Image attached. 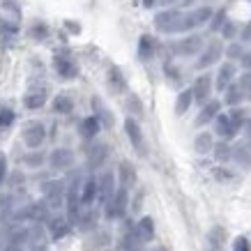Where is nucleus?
Here are the masks:
<instances>
[{
  "instance_id": "obj_33",
  "label": "nucleus",
  "mask_w": 251,
  "mask_h": 251,
  "mask_svg": "<svg viewBox=\"0 0 251 251\" xmlns=\"http://www.w3.org/2000/svg\"><path fill=\"white\" fill-rule=\"evenodd\" d=\"M49 35V28H46L44 23H37V25H32L30 28V37L32 39H44Z\"/></svg>"
},
{
  "instance_id": "obj_35",
  "label": "nucleus",
  "mask_w": 251,
  "mask_h": 251,
  "mask_svg": "<svg viewBox=\"0 0 251 251\" xmlns=\"http://www.w3.org/2000/svg\"><path fill=\"white\" fill-rule=\"evenodd\" d=\"M5 175H7V157L0 152V187L5 182Z\"/></svg>"
},
{
  "instance_id": "obj_13",
  "label": "nucleus",
  "mask_w": 251,
  "mask_h": 251,
  "mask_svg": "<svg viewBox=\"0 0 251 251\" xmlns=\"http://www.w3.org/2000/svg\"><path fill=\"white\" fill-rule=\"evenodd\" d=\"M210 90H212L210 76L196 78V83H194V99H196V101H201V104H205V99L210 97Z\"/></svg>"
},
{
  "instance_id": "obj_1",
  "label": "nucleus",
  "mask_w": 251,
  "mask_h": 251,
  "mask_svg": "<svg viewBox=\"0 0 251 251\" xmlns=\"http://www.w3.org/2000/svg\"><path fill=\"white\" fill-rule=\"evenodd\" d=\"M154 25H157V30L166 32H182L184 30V14L182 12H177V9H166V12H161V14L154 16Z\"/></svg>"
},
{
  "instance_id": "obj_23",
  "label": "nucleus",
  "mask_w": 251,
  "mask_h": 251,
  "mask_svg": "<svg viewBox=\"0 0 251 251\" xmlns=\"http://www.w3.org/2000/svg\"><path fill=\"white\" fill-rule=\"evenodd\" d=\"M120 180H122V187L127 189L129 184H134L136 180V175H134V166H131L129 161H122L120 164Z\"/></svg>"
},
{
  "instance_id": "obj_3",
  "label": "nucleus",
  "mask_w": 251,
  "mask_h": 251,
  "mask_svg": "<svg viewBox=\"0 0 251 251\" xmlns=\"http://www.w3.org/2000/svg\"><path fill=\"white\" fill-rule=\"evenodd\" d=\"M125 210H127V189L122 187V189L115 191V196L106 203V217H111V219L113 217H122Z\"/></svg>"
},
{
  "instance_id": "obj_26",
  "label": "nucleus",
  "mask_w": 251,
  "mask_h": 251,
  "mask_svg": "<svg viewBox=\"0 0 251 251\" xmlns=\"http://www.w3.org/2000/svg\"><path fill=\"white\" fill-rule=\"evenodd\" d=\"M194 148H196V152H198V154L210 152V150H212V136H210V134H201V136L196 138Z\"/></svg>"
},
{
  "instance_id": "obj_9",
  "label": "nucleus",
  "mask_w": 251,
  "mask_h": 251,
  "mask_svg": "<svg viewBox=\"0 0 251 251\" xmlns=\"http://www.w3.org/2000/svg\"><path fill=\"white\" fill-rule=\"evenodd\" d=\"M113 184H115L113 173H104V175H101V180H99V194H97L99 203H104V205H106L108 201L115 196V194H113Z\"/></svg>"
},
{
  "instance_id": "obj_11",
  "label": "nucleus",
  "mask_w": 251,
  "mask_h": 251,
  "mask_svg": "<svg viewBox=\"0 0 251 251\" xmlns=\"http://www.w3.org/2000/svg\"><path fill=\"white\" fill-rule=\"evenodd\" d=\"M72 161H74V154L67 148H58V150L51 152V166L53 168H67L72 166Z\"/></svg>"
},
{
  "instance_id": "obj_8",
  "label": "nucleus",
  "mask_w": 251,
  "mask_h": 251,
  "mask_svg": "<svg viewBox=\"0 0 251 251\" xmlns=\"http://www.w3.org/2000/svg\"><path fill=\"white\" fill-rule=\"evenodd\" d=\"M201 46H203V37L201 35H191V37L182 39L180 44H175V53L191 55V53H196V51H201Z\"/></svg>"
},
{
  "instance_id": "obj_17",
  "label": "nucleus",
  "mask_w": 251,
  "mask_h": 251,
  "mask_svg": "<svg viewBox=\"0 0 251 251\" xmlns=\"http://www.w3.org/2000/svg\"><path fill=\"white\" fill-rule=\"evenodd\" d=\"M154 49H157V42L150 35H143L141 42H138V55H141V60H150L154 55Z\"/></svg>"
},
{
  "instance_id": "obj_37",
  "label": "nucleus",
  "mask_w": 251,
  "mask_h": 251,
  "mask_svg": "<svg viewBox=\"0 0 251 251\" xmlns=\"http://www.w3.org/2000/svg\"><path fill=\"white\" fill-rule=\"evenodd\" d=\"M221 25H226V14H224V12H219V14L214 16V21H212L210 28H212V30H219Z\"/></svg>"
},
{
  "instance_id": "obj_22",
  "label": "nucleus",
  "mask_w": 251,
  "mask_h": 251,
  "mask_svg": "<svg viewBox=\"0 0 251 251\" xmlns=\"http://www.w3.org/2000/svg\"><path fill=\"white\" fill-rule=\"evenodd\" d=\"M106 145H95V148H92L90 150V157H88V159H90V166L92 168H97V166H101V164H104V159H106Z\"/></svg>"
},
{
  "instance_id": "obj_21",
  "label": "nucleus",
  "mask_w": 251,
  "mask_h": 251,
  "mask_svg": "<svg viewBox=\"0 0 251 251\" xmlns=\"http://www.w3.org/2000/svg\"><path fill=\"white\" fill-rule=\"evenodd\" d=\"M99 127H101V122H99L97 115H92V118H85V120L81 122V134H83L85 138H92V136H97Z\"/></svg>"
},
{
  "instance_id": "obj_27",
  "label": "nucleus",
  "mask_w": 251,
  "mask_h": 251,
  "mask_svg": "<svg viewBox=\"0 0 251 251\" xmlns=\"http://www.w3.org/2000/svg\"><path fill=\"white\" fill-rule=\"evenodd\" d=\"M53 108L55 113H72V99L67 95H58L53 101Z\"/></svg>"
},
{
  "instance_id": "obj_31",
  "label": "nucleus",
  "mask_w": 251,
  "mask_h": 251,
  "mask_svg": "<svg viewBox=\"0 0 251 251\" xmlns=\"http://www.w3.org/2000/svg\"><path fill=\"white\" fill-rule=\"evenodd\" d=\"M230 154H233V152H230V148H228V145H226V143H219V145H217V148H214V157H217V159H219V161H226V159H230Z\"/></svg>"
},
{
  "instance_id": "obj_43",
  "label": "nucleus",
  "mask_w": 251,
  "mask_h": 251,
  "mask_svg": "<svg viewBox=\"0 0 251 251\" xmlns=\"http://www.w3.org/2000/svg\"><path fill=\"white\" fill-rule=\"evenodd\" d=\"M242 65H244L247 69H251V53H249V55H242Z\"/></svg>"
},
{
  "instance_id": "obj_25",
  "label": "nucleus",
  "mask_w": 251,
  "mask_h": 251,
  "mask_svg": "<svg viewBox=\"0 0 251 251\" xmlns=\"http://www.w3.org/2000/svg\"><path fill=\"white\" fill-rule=\"evenodd\" d=\"M108 83H111V90L113 92L125 90V78H122V74H120V69L118 67H113L111 72H108Z\"/></svg>"
},
{
  "instance_id": "obj_18",
  "label": "nucleus",
  "mask_w": 251,
  "mask_h": 251,
  "mask_svg": "<svg viewBox=\"0 0 251 251\" xmlns=\"http://www.w3.org/2000/svg\"><path fill=\"white\" fill-rule=\"evenodd\" d=\"M217 134H219L221 138H226V141H228V138H233L237 134V131L233 129V125H230L228 115H219V118H217Z\"/></svg>"
},
{
  "instance_id": "obj_34",
  "label": "nucleus",
  "mask_w": 251,
  "mask_h": 251,
  "mask_svg": "<svg viewBox=\"0 0 251 251\" xmlns=\"http://www.w3.org/2000/svg\"><path fill=\"white\" fill-rule=\"evenodd\" d=\"M233 251H251V244L247 237H235L233 242Z\"/></svg>"
},
{
  "instance_id": "obj_7",
  "label": "nucleus",
  "mask_w": 251,
  "mask_h": 251,
  "mask_svg": "<svg viewBox=\"0 0 251 251\" xmlns=\"http://www.w3.org/2000/svg\"><path fill=\"white\" fill-rule=\"evenodd\" d=\"M53 67H55V72H58L62 78H74L78 74L76 62L72 60V58H67V55H55Z\"/></svg>"
},
{
  "instance_id": "obj_44",
  "label": "nucleus",
  "mask_w": 251,
  "mask_h": 251,
  "mask_svg": "<svg viewBox=\"0 0 251 251\" xmlns=\"http://www.w3.org/2000/svg\"><path fill=\"white\" fill-rule=\"evenodd\" d=\"M247 141L251 143V122H247Z\"/></svg>"
},
{
  "instance_id": "obj_5",
  "label": "nucleus",
  "mask_w": 251,
  "mask_h": 251,
  "mask_svg": "<svg viewBox=\"0 0 251 251\" xmlns=\"http://www.w3.org/2000/svg\"><path fill=\"white\" fill-rule=\"evenodd\" d=\"M125 131H127V136H129L131 145L136 148L138 154H145V141H143V134H141V127H138L136 120H127L125 122Z\"/></svg>"
},
{
  "instance_id": "obj_40",
  "label": "nucleus",
  "mask_w": 251,
  "mask_h": 251,
  "mask_svg": "<svg viewBox=\"0 0 251 251\" xmlns=\"http://www.w3.org/2000/svg\"><path fill=\"white\" fill-rule=\"evenodd\" d=\"M161 5H189L194 0H159Z\"/></svg>"
},
{
  "instance_id": "obj_32",
  "label": "nucleus",
  "mask_w": 251,
  "mask_h": 251,
  "mask_svg": "<svg viewBox=\"0 0 251 251\" xmlns=\"http://www.w3.org/2000/svg\"><path fill=\"white\" fill-rule=\"evenodd\" d=\"M240 90H242L244 99H251V74H244L242 78H240Z\"/></svg>"
},
{
  "instance_id": "obj_36",
  "label": "nucleus",
  "mask_w": 251,
  "mask_h": 251,
  "mask_svg": "<svg viewBox=\"0 0 251 251\" xmlns=\"http://www.w3.org/2000/svg\"><path fill=\"white\" fill-rule=\"evenodd\" d=\"M235 159L240 161V164H244V166H251V157H249V152H244L242 148L235 152Z\"/></svg>"
},
{
  "instance_id": "obj_39",
  "label": "nucleus",
  "mask_w": 251,
  "mask_h": 251,
  "mask_svg": "<svg viewBox=\"0 0 251 251\" xmlns=\"http://www.w3.org/2000/svg\"><path fill=\"white\" fill-rule=\"evenodd\" d=\"M25 164H30V166H39V164H42V154H30V157H25Z\"/></svg>"
},
{
  "instance_id": "obj_10",
  "label": "nucleus",
  "mask_w": 251,
  "mask_h": 251,
  "mask_svg": "<svg viewBox=\"0 0 251 251\" xmlns=\"http://www.w3.org/2000/svg\"><path fill=\"white\" fill-rule=\"evenodd\" d=\"M219 55H221V42H217V39H214L212 44L205 49V53L201 55V60H198V67L205 69V67H210V65H214V62L219 60Z\"/></svg>"
},
{
  "instance_id": "obj_30",
  "label": "nucleus",
  "mask_w": 251,
  "mask_h": 251,
  "mask_svg": "<svg viewBox=\"0 0 251 251\" xmlns=\"http://www.w3.org/2000/svg\"><path fill=\"white\" fill-rule=\"evenodd\" d=\"M12 122H14V111L7 106H0V129H2V127H9Z\"/></svg>"
},
{
  "instance_id": "obj_38",
  "label": "nucleus",
  "mask_w": 251,
  "mask_h": 251,
  "mask_svg": "<svg viewBox=\"0 0 251 251\" xmlns=\"http://www.w3.org/2000/svg\"><path fill=\"white\" fill-rule=\"evenodd\" d=\"M240 55H242V46L240 44L228 46V58H240Z\"/></svg>"
},
{
  "instance_id": "obj_41",
  "label": "nucleus",
  "mask_w": 251,
  "mask_h": 251,
  "mask_svg": "<svg viewBox=\"0 0 251 251\" xmlns=\"http://www.w3.org/2000/svg\"><path fill=\"white\" fill-rule=\"evenodd\" d=\"M235 35V28H233V23H226L224 25V37H233Z\"/></svg>"
},
{
  "instance_id": "obj_19",
  "label": "nucleus",
  "mask_w": 251,
  "mask_h": 251,
  "mask_svg": "<svg viewBox=\"0 0 251 251\" xmlns=\"http://www.w3.org/2000/svg\"><path fill=\"white\" fill-rule=\"evenodd\" d=\"M191 101H194V90H182L177 95V101H175V113L177 115H184L189 111Z\"/></svg>"
},
{
  "instance_id": "obj_6",
  "label": "nucleus",
  "mask_w": 251,
  "mask_h": 251,
  "mask_svg": "<svg viewBox=\"0 0 251 251\" xmlns=\"http://www.w3.org/2000/svg\"><path fill=\"white\" fill-rule=\"evenodd\" d=\"M42 141H44V127L39 122H30L25 127V131H23V143L28 148H39Z\"/></svg>"
},
{
  "instance_id": "obj_28",
  "label": "nucleus",
  "mask_w": 251,
  "mask_h": 251,
  "mask_svg": "<svg viewBox=\"0 0 251 251\" xmlns=\"http://www.w3.org/2000/svg\"><path fill=\"white\" fill-rule=\"evenodd\" d=\"M244 95L242 90H240V85H228V90H226V104H230V106H235L237 101H242Z\"/></svg>"
},
{
  "instance_id": "obj_29",
  "label": "nucleus",
  "mask_w": 251,
  "mask_h": 251,
  "mask_svg": "<svg viewBox=\"0 0 251 251\" xmlns=\"http://www.w3.org/2000/svg\"><path fill=\"white\" fill-rule=\"evenodd\" d=\"M92 108H95V111L99 113V118L104 120V125H113V120H111V115H108V111L104 108V104H101V101H99L97 97L92 99Z\"/></svg>"
},
{
  "instance_id": "obj_20",
  "label": "nucleus",
  "mask_w": 251,
  "mask_h": 251,
  "mask_svg": "<svg viewBox=\"0 0 251 251\" xmlns=\"http://www.w3.org/2000/svg\"><path fill=\"white\" fill-rule=\"evenodd\" d=\"M214 118H219V101H210V104H205L196 122L198 125H205V122L214 120Z\"/></svg>"
},
{
  "instance_id": "obj_14",
  "label": "nucleus",
  "mask_w": 251,
  "mask_h": 251,
  "mask_svg": "<svg viewBox=\"0 0 251 251\" xmlns=\"http://www.w3.org/2000/svg\"><path fill=\"white\" fill-rule=\"evenodd\" d=\"M136 237L141 242H150L154 237V221L150 217H143V219L136 224Z\"/></svg>"
},
{
  "instance_id": "obj_15",
  "label": "nucleus",
  "mask_w": 251,
  "mask_h": 251,
  "mask_svg": "<svg viewBox=\"0 0 251 251\" xmlns=\"http://www.w3.org/2000/svg\"><path fill=\"white\" fill-rule=\"evenodd\" d=\"M44 101H46V88H32V90L23 97V104H25L28 108L44 106Z\"/></svg>"
},
{
  "instance_id": "obj_45",
  "label": "nucleus",
  "mask_w": 251,
  "mask_h": 251,
  "mask_svg": "<svg viewBox=\"0 0 251 251\" xmlns=\"http://www.w3.org/2000/svg\"><path fill=\"white\" fill-rule=\"evenodd\" d=\"M143 5H145V7H152V5H154V0H143Z\"/></svg>"
},
{
  "instance_id": "obj_46",
  "label": "nucleus",
  "mask_w": 251,
  "mask_h": 251,
  "mask_svg": "<svg viewBox=\"0 0 251 251\" xmlns=\"http://www.w3.org/2000/svg\"><path fill=\"white\" fill-rule=\"evenodd\" d=\"M247 37H251V28H247V30H244V39Z\"/></svg>"
},
{
  "instance_id": "obj_42",
  "label": "nucleus",
  "mask_w": 251,
  "mask_h": 251,
  "mask_svg": "<svg viewBox=\"0 0 251 251\" xmlns=\"http://www.w3.org/2000/svg\"><path fill=\"white\" fill-rule=\"evenodd\" d=\"M129 108H134V111H136V115H141V101H138L136 97H131V101H129Z\"/></svg>"
},
{
  "instance_id": "obj_24",
  "label": "nucleus",
  "mask_w": 251,
  "mask_h": 251,
  "mask_svg": "<svg viewBox=\"0 0 251 251\" xmlns=\"http://www.w3.org/2000/svg\"><path fill=\"white\" fill-rule=\"evenodd\" d=\"M67 233H69V224L65 219L51 221V235H53V240H60V237H65Z\"/></svg>"
},
{
  "instance_id": "obj_16",
  "label": "nucleus",
  "mask_w": 251,
  "mask_h": 251,
  "mask_svg": "<svg viewBox=\"0 0 251 251\" xmlns=\"http://www.w3.org/2000/svg\"><path fill=\"white\" fill-rule=\"evenodd\" d=\"M233 76H235V67H233L230 62L221 65L219 74H217V88H219V90H228V85H230V81H233Z\"/></svg>"
},
{
  "instance_id": "obj_12",
  "label": "nucleus",
  "mask_w": 251,
  "mask_h": 251,
  "mask_svg": "<svg viewBox=\"0 0 251 251\" xmlns=\"http://www.w3.org/2000/svg\"><path fill=\"white\" fill-rule=\"evenodd\" d=\"M97 194H99V182H95V177H88L83 182V187H81V205L88 207Z\"/></svg>"
},
{
  "instance_id": "obj_2",
  "label": "nucleus",
  "mask_w": 251,
  "mask_h": 251,
  "mask_svg": "<svg viewBox=\"0 0 251 251\" xmlns=\"http://www.w3.org/2000/svg\"><path fill=\"white\" fill-rule=\"evenodd\" d=\"M44 196H46V205L51 210H58L62 205V196H65V184L62 182H46L44 184Z\"/></svg>"
},
{
  "instance_id": "obj_4",
  "label": "nucleus",
  "mask_w": 251,
  "mask_h": 251,
  "mask_svg": "<svg viewBox=\"0 0 251 251\" xmlns=\"http://www.w3.org/2000/svg\"><path fill=\"white\" fill-rule=\"evenodd\" d=\"M212 19V9L210 7H201V9H194L189 14H184V30H191V28H198L203 25L205 21ZM182 30V32H184Z\"/></svg>"
}]
</instances>
